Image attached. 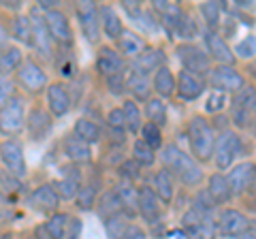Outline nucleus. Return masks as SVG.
<instances>
[{
    "mask_svg": "<svg viewBox=\"0 0 256 239\" xmlns=\"http://www.w3.org/2000/svg\"><path fill=\"white\" fill-rule=\"evenodd\" d=\"M34 237H36V239H54L50 233H47L45 224H41V226H36V228H34Z\"/></svg>",
    "mask_w": 256,
    "mask_h": 239,
    "instance_id": "nucleus-54",
    "label": "nucleus"
},
{
    "mask_svg": "<svg viewBox=\"0 0 256 239\" xmlns=\"http://www.w3.org/2000/svg\"><path fill=\"white\" fill-rule=\"evenodd\" d=\"M26 130L30 134V139H34V141L45 139L47 134H50V130H52L50 114L43 111V109H32L28 114V118H26Z\"/></svg>",
    "mask_w": 256,
    "mask_h": 239,
    "instance_id": "nucleus-17",
    "label": "nucleus"
},
{
    "mask_svg": "<svg viewBox=\"0 0 256 239\" xmlns=\"http://www.w3.org/2000/svg\"><path fill=\"white\" fill-rule=\"evenodd\" d=\"M94 198H96L94 184H86V186H82V190H79V194H77V205L82 207V210H90L94 205Z\"/></svg>",
    "mask_w": 256,
    "mask_h": 239,
    "instance_id": "nucleus-45",
    "label": "nucleus"
},
{
    "mask_svg": "<svg viewBox=\"0 0 256 239\" xmlns=\"http://www.w3.org/2000/svg\"><path fill=\"white\" fill-rule=\"evenodd\" d=\"M0 160L15 178H24L26 175V158H24V148L20 141L6 139L0 143Z\"/></svg>",
    "mask_w": 256,
    "mask_h": 239,
    "instance_id": "nucleus-6",
    "label": "nucleus"
},
{
    "mask_svg": "<svg viewBox=\"0 0 256 239\" xmlns=\"http://www.w3.org/2000/svg\"><path fill=\"white\" fill-rule=\"evenodd\" d=\"M239 150H242V141L233 130H224L218 139H216L214 146V162L218 169H228L233 160L239 156Z\"/></svg>",
    "mask_w": 256,
    "mask_h": 239,
    "instance_id": "nucleus-3",
    "label": "nucleus"
},
{
    "mask_svg": "<svg viewBox=\"0 0 256 239\" xmlns=\"http://www.w3.org/2000/svg\"><path fill=\"white\" fill-rule=\"evenodd\" d=\"M118 47H120V52H122V56H126V58H137V56L146 50V43H143V38L139 34L124 30L122 36L118 38Z\"/></svg>",
    "mask_w": 256,
    "mask_h": 239,
    "instance_id": "nucleus-30",
    "label": "nucleus"
},
{
    "mask_svg": "<svg viewBox=\"0 0 256 239\" xmlns=\"http://www.w3.org/2000/svg\"><path fill=\"white\" fill-rule=\"evenodd\" d=\"M64 239H82V220L79 218H68V226Z\"/></svg>",
    "mask_w": 256,
    "mask_h": 239,
    "instance_id": "nucleus-51",
    "label": "nucleus"
},
{
    "mask_svg": "<svg viewBox=\"0 0 256 239\" xmlns=\"http://www.w3.org/2000/svg\"><path fill=\"white\" fill-rule=\"evenodd\" d=\"M30 203H32V207H36V210H41V212H54L56 207L60 205V196L54 186L45 184V186H38L34 192L30 194Z\"/></svg>",
    "mask_w": 256,
    "mask_h": 239,
    "instance_id": "nucleus-23",
    "label": "nucleus"
},
{
    "mask_svg": "<svg viewBox=\"0 0 256 239\" xmlns=\"http://www.w3.org/2000/svg\"><path fill=\"white\" fill-rule=\"evenodd\" d=\"M205 41H207V50H210V56L216 60V62H220L222 66H230L235 62V54L230 52V47L226 45V41L220 36V34H216L214 30H210L205 36Z\"/></svg>",
    "mask_w": 256,
    "mask_h": 239,
    "instance_id": "nucleus-19",
    "label": "nucleus"
},
{
    "mask_svg": "<svg viewBox=\"0 0 256 239\" xmlns=\"http://www.w3.org/2000/svg\"><path fill=\"white\" fill-rule=\"evenodd\" d=\"M13 34L20 38L22 43L32 45V24H30V15H20L13 22Z\"/></svg>",
    "mask_w": 256,
    "mask_h": 239,
    "instance_id": "nucleus-39",
    "label": "nucleus"
},
{
    "mask_svg": "<svg viewBox=\"0 0 256 239\" xmlns=\"http://www.w3.org/2000/svg\"><path fill=\"white\" fill-rule=\"evenodd\" d=\"M235 54L239 58H254L256 56V36L254 34H248L244 41H239L237 47H235Z\"/></svg>",
    "mask_w": 256,
    "mask_h": 239,
    "instance_id": "nucleus-44",
    "label": "nucleus"
},
{
    "mask_svg": "<svg viewBox=\"0 0 256 239\" xmlns=\"http://www.w3.org/2000/svg\"><path fill=\"white\" fill-rule=\"evenodd\" d=\"M139 214L146 218V222H150V224H156V222L160 220V216H162L160 198L152 188H141L139 190Z\"/></svg>",
    "mask_w": 256,
    "mask_h": 239,
    "instance_id": "nucleus-16",
    "label": "nucleus"
},
{
    "mask_svg": "<svg viewBox=\"0 0 256 239\" xmlns=\"http://www.w3.org/2000/svg\"><path fill=\"white\" fill-rule=\"evenodd\" d=\"M154 190L162 203H171L173 192H175V184H173V173L169 169H160L154 175Z\"/></svg>",
    "mask_w": 256,
    "mask_h": 239,
    "instance_id": "nucleus-28",
    "label": "nucleus"
},
{
    "mask_svg": "<svg viewBox=\"0 0 256 239\" xmlns=\"http://www.w3.org/2000/svg\"><path fill=\"white\" fill-rule=\"evenodd\" d=\"M212 86L220 92H239L246 88V79L233 66H218L212 70Z\"/></svg>",
    "mask_w": 256,
    "mask_h": 239,
    "instance_id": "nucleus-10",
    "label": "nucleus"
},
{
    "mask_svg": "<svg viewBox=\"0 0 256 239\" xmlns=\"http://www.w3.org/2000/svg\"><path fill=\"white\" fill-rule=\"evenodd\" d=\"M122 111H124V120H126V128L130 132H139L143 128V122H141V111L137 107V102L126 100Z\"/></svg>",
    "mask_w": 256,
    "mask_h": 239,
    "instance_id": "nucleus-36",
    "label": "nucleus"
},
{
    "mask_svg": "<svg viewBox=\"0 0 256 239\" xmlns=\"http://www.w3.org/2000/svg\"><path fill=\"white\" fill-rule=\"evenodd\" d=\"M132 160L141 166H152L156 160V154L146 141L139 139V141H134V148H132Z\"/></svg>",
    "mask_w": 256,
    "mask_h": 239,
    "instance_id": "nucleus-38",
    "label": "nucleus"
},
{
    "mask_svg": "<svg viewBox=\"0 0 256 239\" xmlns=\"http://www.w3.org/2000/svg\"><path fill=\"white\" fill-rule=\"evenodd\" d=\"M66 226H68V216L66 214H54V216L47 220V233H50L54 239H64V233H66Z\"/></svg>",
    "mask_w": 256,
    "mask_h": 239,
    "instance_id": "nucleus-40",
    "label": "nucleus"
},
{
    "mask_svg": "<svg viewBox=\"0 0 256 239\" xmlns=\"http://www.w3.org/2000/svg\"><path fill=\"white\" fill-rule=\"evenodd\" d=\"M178 58L182 60L184 68L192 75H203L210 70V56H207L203 50H198L196 45H180L178 47Z\"/></svg>",
    "mask_w": 256,
    "mask_h": 239,
    "instance_id": "nucleus-9",
    "label": "nucleus"
},
{
    "mask_svg": "<svg viewBox=\"0 0 256 239\" xmlns=\"http://www.w3.org/2000/svg\"><path fill=\"white\" fill-rule=\"evenodd\" d=\"M56 192H58L60 198H77L79 190H82V175H79L77 169H64V175L56 182Z\"/></svg>",
    "mask_w": 256,
    "mask_h": 239,
    "instance_id": "nucleus-20",
    "label": "nucleus"
},
{
    "mask_svg": "<svg viewBox=\"0 0 256 239\" xmlns=\"http://www.w3.org/2000/svg\"><path fill=\"white\" fill-rule=\"evenodd\" d=\"M139 171H141V164H137L134 160H126L122 164V169H120V173H122V178L132 182L134 178H139Z\"/></svg>",
    "mask_w": 256,
    "mask_h": 239,
    "instance_id": "nucleus-50",
    "label": "nucleus"
},
{
    "mask_svg": "<svg viewBox=\"0 0 256 239\" xmlns=\"http://www.w3.org/2000/svg\"><path fill=\"white\" fill-rule=\"evenodd\" d=\"M45 24H47V30H50V36H52L54 43H58V45L73 43V30H70V24L62 11L47 9L45 11Z\"/></svg>",
    "mask_w": 256,
    "mask_h": 239,
    "instance_id": "nucleus-7",
    "label": "nucleus"
},
{
    "mask_svg": "<svg viewBox=\"0 0 256 239\" xmlns=\"http://www.w3.org/2000/svg\"><path fill=\"white\" fill-rule=\"evenodd\" d=\"M146 116H148V120L152 124L164 126V122H166V107H164L162 98H150L148 105H146Z\"/></svg>",
    "mask_w": 256,
    "mask_h": 239,
    "instance_id": "nucleus-37",
    "label": "nucleus"
},
{
    "mask_svg": "<svg viewBox=\"0 0 256 239\" xmlns=\"http://www.w3.org/2000/svg\"><path fill=\"white\" fill-rule=\"evenodd\" d=\"M126 88L134 94V98L137 100H143V102H148L150 100V82H148V77L146 75H139V73H130L128 75V82H126Z\"/></svg>",
    "mask_w": 256,
    "mask_h": 239,
    "instance_id": "nucleus-34",
    "label": "nucleus"
},
{
    "mask_svg": "<svg viewBox=\"0 0 256 239\" xmlns=\"http://www.w3.org/2000/svg\"><path fill=\"white\" fill-rule=\"evenodd\" d=\"M239 239H254V237H252L250 233H244V235H242V237H239Z\"/></svg>",
    "mask_w": 256,
    "mask_h": 239,
    "instance_id": "nucleus-58",
    "label": "nucleus"
},
{
    "mask_svg": "<svg viewBox=\"0 0 256 239\" xmlns=\"http://www.w3.org/2000/svg\"><path fill=\"white\" fill-rule=\"evenodd\" d=\"M15 98V88H13V82L6 77H0V109H2L6 102Z\"/></svg>",
    "mask_w": 256,
    "mask_h": 239,
    "instance_id": "nucleus-48",
    "label": "nucleus"
},
{
    "mask_svg": "<svg viewBox=\"0 0 256 239\" xmlns=\"http://www.w3.org/2000/svg\"><path fill=\"white\" fill-rule=\"evenodd\" d=\"M20 66H22V52L18 47H9V50H4L0 54V77L13 73Z\"/></svg>",
    "mask_w": 256,
    "mask_h": 239,
    "instance_id": "nucleus-35",
    "label": "nucleus"
},
{
    "mask_svg": "<svg viewBox=\"0 0 256 239\" xmlns=\"http://www.w3.org/2000/svg\"><path fill=\"white\" fill-rule=\"evenodd\" d=\"M205 84L198 75H192L188 70H182L178 77V92L184 100H196L203 94Z\"/></svg>",
    "mask_w": 256,
    "mask_h": 239,
    "instance_id": "nucleus-21",
    "label": "nucleus"
},
{
    "mask_svg": "<svg viewBox=\"0 0 256 239\" xmlns=\"http://www.w3.org/2000/svg\"><path fill=\"white\" fill-rule=\"evenodd\" d=\"M47 102H50V111L56 118L66 116L70 109V94L66 90V86L62 84L47 86Z\"/></svg>",
    "mask_w": 256,
    "mask_h": 239,
    "instance_id": "nucleus-18",
    "label": "nucleus"
},
{
    "mask_svg": "<svg viewBox=\"0 0 256 239\" xmlns=\"http://www.w3.org/2000/svg\"><path fill=\"white\" fill-rule=\"evenodd\" d=\"M18 79L24 86V90L28 92H41L47 86V75L45 70L36 64L34 60H26L22 62V66L18 68Z\"/></svg>",
    "mask_w": 256,
    "mask_h": 239,
    "instance_id": "nucleus-11",
    "label": "nucleus"
},
{
    "mask_svg": "<svg viewBox=\"0 0 256 239\" xmlns=\"http://www.w3.org/2000/svg\"><path fill=\"white\" fill-rule=\"evenodd\" d=\"M228 186L233 192H246L248 188H250L254 184V180H256V164L252 162H242V164H237L230 169L228 173Z\"/></svg>",
    "mask_w": 256,
    "mask_h": 239,
    "instance_id": "nucleus-14",
    "label": "nucleus"
},
{
    "mask_svg": "<svg viewBox=\"0 0 256 239\" xmlns=\"http://www.w3.org/2000/svg\"><path fill=\"white\" fill-rule=\"evenodd\" d=\"M226 102H228V96L224 92L220 90H214L210 94V98H207V105H205V111L207 114H220V111L226 107Z\"/></svg>",
    "mask_w": 256,
    "mask_h": 239,
    "instance_id": "nucleus-43",
    "label": "nucleus"
},
{
    "mask_svg": "<svg viewBox=\"0 0 256 239\" xmlns=\"http://www.w3.org/2000/svg\"><path fill=\"white\" fill-rule=\"evenodd\" d=\"M128 226H130V224H128V216H124V214L109 218L107 220V235H109V239H120L126 233Z\"/></svg>",
    "mask_w": 256,
    "mask_h": 239,
    "instance_id": "nucleus-41",
    "label": "nucleus"
},
{
    "mask_svg": "<svg viewBox=\"0 0 256 239\" xmlns=\"http://www.w3.org/2000/svg\"><path fill=\"white\" fill-rule=\"evenodd\" d=\"M6 41H9V32H6V28L0 24V47L6 45Z\"/></svg>",
    "mask_w": 256,
    "mask_h": 239,
    "instance_id": "nucleus-55",
    "label": "nucleus"
},
{
    "mask_svg": "<svg viewBox=\"0 0 256 239\" xmlns=\"http://www.w3.org/2000/svg\"><path fill=\"white\" fill-rule=\"evenodd\" d=\"M26 126V114H24V100L20 96H15L6 105L0 109V132L15 137L20 134Z\"/></svg>",
    "mask_w": 256,
    "mask_h": 239,
    "instance_id": "nucleus-4",
    "label": "nucleus"
},
{
    "mask_svg": "<svg viewBox=\"0 0 256 239\" xmlns=\"http://www.w3.org/2000/svg\"><path fill=\"white\" fill-rule=\"evenodd\" d=\"M120 214H124V210H122V203H120V198H118V192L116 190L114 192H105L98 201V216L107 222L109 218L120 216Z\"/></svg>",
    "mask_w": 256,
    "mask_h": 239,
    "instance_id": "nucleus-32",
    "label": "nucleus"
},
{
    "mask_svg": "<svg viewBox=\"0 0 256 239\" xmlns=\"http://www.w3.org/2000/svg\"><path fill=\"white\" fill-rule=\"evenodd\" d=\"M141 134H143V141H146L152 150H156V148L162 146V132H160V126L148 122L141 128Z\"/></svg>",
    "mask_w": 256,
    "mask_h": 239,
    "instance_id": "nucleus-42",
    "label": "nucleus"
},
{
    "mask_svg": "<svg viewBox=\"0 0 256 239\" xmlns=\"http://www.w3.org/2000/svg\"><path fill=\"white\" fill-rule=\"evenodd\" d=\"M98 13H100V26H102V30H105V34L109 38H116L118 41V38L122 36V32H124L122 22H120L118 13L111 9V6H100Z\"/></svg>",
    "mask_w": 256,
    "mask_h": 239,
    "instance_id": "nucleus-29",
    "label": "nucleus"
},
{
    "mask_svg": "<svg viewBox=\"0 0 256 239\" xmlns=\"http://www.w3.org/2000/svg\"><path fill=\"white\" fill-rule=\"evenodd\" d=\"M75 137L86 141L88 146H92V143H96L100 139V128L96 126V122H92V120L79 118L75 122Z\"/></svg>",
    "mask_w": 256,
    "mask_h": 239,
    "instance_id": "nucleus-33",
    "label": "nucleus"
},
{
    "mask_svg": "<svg viewBox=\"0 0 256 239\" xmlns=\"http://www.w3.org/2000/svg\"><path fill=\"white\" fill-rule=\"evenodd\" d=\"M162 64H164V52L154 50V47H146L137 58H132V73L148 77V73L162 68Z\"/></svg>",
    "mask_w": 256,
    "mask_h": 239,
    "instance_id": "nucleus-13",
    "label": "nucleus"
},
{
    "mask_svg": "<svg viewBox=\"0 0 256 239\" xmlns=\"http://www.w3.org/2000/svg\"><path fill=\"white\" fill-rule=\"evenodd\" d=\"M188 139H190L192 154L198 160H210L216 146V134L212 124L205 118H192V122L188 126Z\"/></svg>",
    "mask_w": 256,
    "mask_h": 239,
    "instance_id": "nucleus-2",
    "label": "nucleus"
},
{
    "mask_svg": "<svg viewBox=\"0 0 256 239\" xmlns=\"http://www.w3.org/2000/svg\"><path fill=\"white\" fill-rule=\"evenodd\" d=\"M64 154H66L73 162H90L92 158V150L86 141H82L79 137H66L64 139Z\"/></svg>",
    "mask_w": 256,
    "mask_h": 239,
    "instance_id": "nucleus-25",
    "label": "nucleus"
},
{
    "mask_svg": "<svg viewBox=\"0 0 256 239\" xmlns=\"http://www.w3.org/2000/svg\"><path fill=\"white\" fill-rule=\"evenodd\" d=\"M207 192H210L214 203H220V205L228 203L230 196H233V190H230V186H228V180L220 173H214L210 178V190H207Z\"/></svg>",
    "mask_w": 256,
    "mask_h": 239,
    "instance_id": "nucleus-27",
    "label": "nucleus"
},
{
    "mask_svg": "<svg viewBox=\"0 0 256 239\" xmlns=\"http://www.w3.org/2000/svg\"><path fill=\"white\" fill-rule=\"evenodd\" d=\"M77 18H79V26L82 32L90 43H96L100 38V13L96 9V4L90 0L77 4Z\"/></svg>",
    "mask_w": 256,
    "mask_h": 239,
    "instance_id": "nucleus-5",
    "label": "nucleus"
},
{
    "mask_svg": "<svg viewBox=\"0 0 256 239\" xmlns=\"http://www.w3.org/2000/svg\"><path fill=\"white\" fill-rule=\"evenodd\" d=\"M254 130H256V122H254Z\"/></svg>",
    "mask_w": 256,
    "mask_h": 239,
    "instance_id": "nucleus-59",
    "label": "nucleus"
},
{
    "mask_svg": "<svg viewBox=\"0 0 256 239\" xmlns=\"http://www.w3.org/2000/svg\"><path fill=\"white\" fill-rule=\"evenodd\" d=\"M107 124L111 130H118V132H124L126 130V120H124V111L122 109H111L109 116H107Z\"/></svg>",
    "mask_w": 256,
    "mask_h": 239,
    "instance_id": "nucleus-47",
    "label": "nucleus"
},
{
    "mask_svg": "<svg viewBox=\"0 0 256 239\" xmlns=\"http://www.w3.org/2000/svg\"><path fill=\"white\" fill-rule=\"evenodd\" d=\"M120 239H146V233L139 228V226H134V224H130L126 228V233L120 237Z\"/></svg>",
    "mask_w": 256,
    "mask_h": 239,
    "instance_id": "nucleus-53",
    "label": "nucleus"
},
{
    "mask_svg": "<svg viewBox=\"0 0 256 239\" xmlns=\"http://www.w3.org/2000/svg\"><path fill=\"white\" fill-rule=\"evenodd\" d=\"M118 198L122 203V210H124V216H132L134 212H139V190L132 186V182L124 180L122 184L118 186Z\"/></svg>",
    "mask_w": 256,
    "mask_h": 239,
    "instance_id": "nucleus-24",
    "label": "nucleus"
},
{
    "mask_svg": "<svg viewBox=\"0 0 256 239\" xmlns=\"http://www.w3.org/2000/svg\"><path fill=\"white\" fill-rule=\"evenodd\" d=\"M96 66H98L100 75H105L107 79L118 75V73H124V60H122V56L116 54L114 50H109V47H102V50L98 52Z\"/></svg>",
    "mask_w": 256,
    "mask_h": 239,
    "instance_id": "nucleus-22",
    "label": "nucleus"
},
{
    "mask_svg": "<svg viewBox=\"0 0 256 239\" xmlns=\"http://www.w3.org/2000/svg\"><path fill=\"white\" fill-rule=\"evenodd\" d=\"M201 13H203V18L207 20V24H210V28H218V24H220V4L205 2V4H201Z\"/></svg>",
    "mask_w": 256,
    "mask_h": 239,
    "instance_id": "nucleus-46",
    "label": "nucleus"
},
{
    "mask_svg": "<svg viewBox=\"0 0 256 239\" xmlns=\"http://www.w3.org/2000/svg\"><path fill=\"white\" fill-rule=\"evenodd\" d=\"M107 84H109V90L114 92V94H122V92H124V88H126L124 73H118V75H114V77H109V79H107Z\"/></svg>",
    "mask_w": 256,
    "mask_h": 239,
    "instance_id": "nucleus-52",
    "label": "nucleus"
},
{
    "mask_svg": "<svg viewBox=\"0 0 256 239\" xmlns=\"http://www.w3.org/2000/svg\"><path fill=\"white\" fill-rule=\"evenodd\" d=\"M256 90L250 88H244V90L235 92L233 96V122L237 126H248L250 124V114H252V96Z\"/></svg>",
    "mask_w": 256,
    "mask_h": 239,
    "instance_id": "nucleus-15",
    "label": "nucleus"
},
{
    "mask_svg": "<svg viewBox=\"0 0 256 239\" xmlns=\"http://www.w3.org/2000/svg\"><path fill=\"white\" fill-rule=\"evenodd\" d=\"M175 32H178L180 36H184V38H192L196 34V24L192 22L190 18H186V15H184V20L180 22V26L175 28Z\"/></svg>",
    "mask_w": 256,
    "mask_h": 239,
    "instance_id": "nucleus-49",
    "label": "nucleus"
},
{
    "mask_svg": "<svg viewBox=\"0 0 256 239\" xmlns=\"http://www.w3.org/2000/svg\"><path fill=\"white\" fill-rule=\"evenodd\" d=\"M248 233H250V235L256 239V220H254V222H250V226H248Z\"/></svg>",
    "mask_w": 256,
    "mask_h": 239,
    "instance_id": "nucleus-56",
    "label": "nucleus"
},
{
    "mask_svg": "<svg viewBox=\"0 0 256 239\" xmlns=\"http://www.w3.org/2000/svg\"><path fill=\"white\" fill-rule=\"evenodd\" d=\"M175 90H178V82H175L173 73L166 66L158 68L156 75H154V92L160 98H169L175 94Z\"/></svg>",
    "mask_w": 256,
    "mask_h": 239,
    "instance_id": "nucleus-26",
    "label": "nucleus"
},
{
    "mask_svg": "<svg viewBox=\"0 0 256 239\" xmlns=\"http://www.w3.org/2000/svg\"><path fill=\"white\" fill-rule=\"evenodd\" d=\"M252 114H256V92H254V96H252Z\"/></svg>",
    "mask_w": 256,
    "mask_h": 239,
    "instance_id": "nucleus-57",
    "label": "nucleus"
},
{
    "mask_svg": "<svg viewBox=\"0 0 256 239\" xmlns=\"http://www.w3.org/2000/svg\"><path fill=\"white\" fill-rule=\"evenodd\" d=\"M216 230H218V224L214 222V216H210L196 222V224L186 226L184 233H186L188 239H216Z\"/></svg>",
    "mask_w": 256,
    "mask_h": 239,
    "instance_id": "nucleus-31",
    "label": "nucleus"
},
{
    "mask_svg": "<svg viewBox=\"0 0 256 239\" xmlns=\"http://www.w3.org/2000/svg\"><path fill=\"white\" fill-rule=\"evenodd\" d=\"M218 228L224 237H242L244 233H248V226H250V222L248 218L244 216L242 212L237 210H224L218 218Z\"/></svg>",
    "mask_w": 256,
    "mask_h": 239,
    "instance_id": "nucleus-12",
    "label": "nucleus"
},
{
    "mask_svg": "<svg viewBox=\"0 0 256 239\" xmlns=\"http://www.w3.org/2000/svg\"><path fill=\"white\" fill-rule=\"evenodd\" d=\"M30 24H32V45L41 56H52V36L45 24V13H41V6H32L30 11Z\"/></svg>",
    "mask_w": 256,
    "mask_h": 239,
    "instance_id": "nucleus-8",
    "label": "nucleus"
},
{
    "mask_svg": "<svg viewBox=\"0 0 256 239\" xmlns=\"http://www.w3.org/2000/svg\"><path fill=\"white\" fill-rule=\"evenodd\" d=\"M162 162L166 169L175 173L186 186H196L203 180V171L196 164L194 158H190L186 152H182L178 146H166L162 150Z\"/></svg>",
    "mask_w": 256,
    "mask_h": 239,
    "instance_id": "nucleus-1",
    "label": "nucleus"
}]
</instances>
